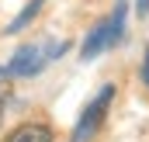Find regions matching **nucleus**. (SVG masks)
Returning <instances> with one entry per match:
<instances>
[{"instance_id": "nucleus-5", "label": "nucleus", "mask_w": 149, "mask_h": 142, "mask_svg": "<svg viewBox=\"0 0 149 142\" xmlns=\"http://www.w3.org/2000/svg\"><path fill=\"white\" fill-rule=\"evenodd\" d=\"M42 3H45V0H28V7H24V10H21V14H17V17H14L10 24H7V31L14 35V31H21V28H28V24L35 21V14L42 10Z\"/></svg>"}, {"instance_id": "nucleus-6", "label": "nucleus", "mask_w": 149, "mask_h": 142, "mask_svg": "<svg viewBox=\"0 0 149 142\" xmlns=\"http://www.w3.org/2000/svg\"><path fill=\"white\" fill-rule=\"evenodd\" d=\"M10 97H14L10 83H0V125H3V111H7V104H10Z\"/></svg>"}, {"instance_id": "nucleus-2", "label": "nucleus", "mask_w": 149, "mask_h": 142, "mask_svg": "<svg viewBox=\"0 0 149 142\" xmlns=\"http://www.w3.org/2000/svg\"><path fill=\"white\" fill-rule=\"evenodd\" d=\"M70 52V42H31L21 45L7 66V76H38L49 63H56L59 56Z\"/></svg>"}, {"instance_id": "nucleus-9", "label": "nucleus", "mask_w": 149, "mask_h": 142, "mask_svg": "<svg viewBox=\"0 0 149 142\" xmlns=\"http://www.w3.org/2000/svg\"><path fill=\"white\" fill-rule=\"evenodd\" d=\"M3 76H7V70H0V80H3Z\"/></svg>"}, {"instance_id": "nucleus-3", "label": "nucleus", "mask_w": 149, "mask_h": 142, "mask_svg": "<svg viewBox=\"0 0 149 142\" xmlns=\"http://www.w3.org/2000/svg\"><path fill=\"white\" fill-rule=\"evenodd\" d=\"M111 97H114V87H111V83H104V87L97 90V97L83 107V114H80V121H76L73 139H70V142H90L97 132H101L104 114H108V107H111Z\"/></svg>"}, {"instance_id": "nucleus-4", "label": "nucleus", "mask_w": 149, "mask_h": 142, "mask_svg": "<svg viewBox=\"0 0 149 142\" xmlns=\"http://www.w3.org/2000/svg\"><path fill=\"white\" fill-rule=\"evenodd\" d=\"M7 142H56L52 139V128L49 125H21V128H14L10 135H7Z\"/></svg>"}, {"instance_id": "nucleus-7", "label": "nucleus", "mask_w": 149, "mask_h": 142, "mask_svg": "<svg viewBox=\"0 0 149 142\" xmlns=\"http://www.w3.org/2000/svg\"><path fill=\"white\" fill-rule=\"evenodd\" d=\"M142 83L149 87V52H146V59H142Z\"/></svg>"}, {"instance_id": "nucleus-8", "label": "nucleus", "mask_w": 149, "mask_h": 142, "mask_svg": "<svg viewBox=\"0 0 149 142\" xmlns=\"http://www.w3.org/2000/svg\"><path fill=\"white\" fill-rule=\"evenodd\" d=\"M135 10H139V14L146 17V14H149V0H139V3H135Z\"/></svg>"}, {"instance_id": "nucleus-1", "label": "nucleus", "mask_w": 149, "mask_h": 142, "mask_svg": "<svg viewBox=\"0 0 149 142\" xmlns=\"http://www.w3.org/2000/svg\"><path fill=\"white\" fill-rule=\"evenodd\" d=\"M125 17H128V3L118 0L111 14H108L104 21H97V24L87 31L83 45H80V59H97L101 52L114 49V45L121 42V35H125Z\"/></svg>"}]
</instances>
